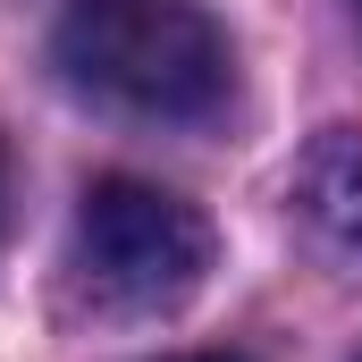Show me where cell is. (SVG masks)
I'll return each mask as SVG.
<instances>
[{
    "label": "cell",
    "instance_id": "6da1fadb",
    "mask_svg": "<svg viewBox=\"0 0 362 362\" xmlns=\"http://www.w3.org/2000/svg\"><path fill=\"white\" fill-rule=\"evenodd\" d=\"M51 68L144 127H202L236 93V51L202 0H68L51 25Z\"/></svg>",
    "mask_w": 362,
    "mask_h": 362
},
{
    "label": "cell",
    "instance_id": "7a4b0ae2",
    "mask_svg": "<svg viewBox=\"0 0 362 362\" xmlns=\"http://www.w3.org/2000/svg\"><path fill=\"white\" fill-rule=\"evenodd\" d=\"M211 278V219L152 177H93L68 228V295L93 320H169Z\"/></svg>",
    "mask_w": 362,
    "mask_h": 362
},
{
    "label": "cell",
    "instance_id": "3957f363",
    "mask_svg": "<svg viewBox=\"0 0 362 362\" xmlns=\"http://www.w3.org/2000/svg\"><path fill=\"white\" fill-rule=\"evenodd\" d=\"M286 219L329 278H362V127H320L295 152Z\"/></svg>",
    "mask_w": 362,
    "mask_h": 362
},
{
    "label": "cell",
    "instance_id": "277c9868",
    "mask_svg": "<svg viewBox=\"0 0 362 362\" xmlns=\"http://www.w3.org/2000/svg\"><path fill=\"white\" fill-rule=\"evenodd\" d=\"M8 219H17V177H8V144H0V245H8Z\"/></svg>",
    "mask_w": 362,
    "mask_h": 362
},
{
    "label": "cell",
    "instance_id": "5b68a950",
    "mask_svg": "<svg viewBox=\"0 0 362 362\" xmlns=\"http://www.w3.org/2000/svg\"><path fill=\"white\" fill-rule=\"evenodd\" d=\"M177 362H245V354H177Z\"/></svg>",
    "mask_w": 362,
    "mask_h": 362
},
{
    "label": "cell",
    "instance_id": "8992f818",
    "mask_svg": "<svg viewBox=\"0 0 362 362\" xmlns=\"http://www.w3.org/2000/svg\"><path fill=\"white\" fill-rule=\"evenodd\" d=\"M346 8H354V17H362V0H346Z\"/></svg>",
    "mask_w": 362,
    "mask_h": 362
}]
</instances>
